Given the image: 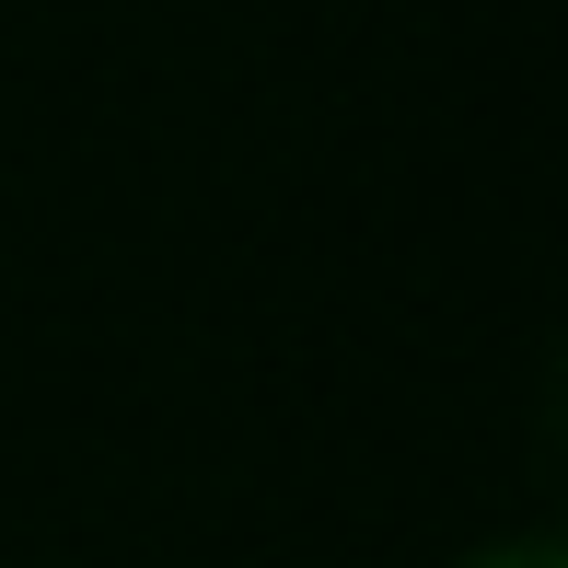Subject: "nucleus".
Segmentation results:
<instances>
[{
  "mask_svg": "<svg viewBox=\"0 0 568 568\" xmlns=\"http://www.w3.org/2000/svg\"><path fill=\"white\" fill-rule=\"evenodd\" d=\"M453 568H568V557H557V534H510V546H476Z\"/></svg>",
  "mask_w": 568,
  "mask_h": 568,
  "instance_id": "obj_1",
  "label": "nucleus"
}]
</instances>
